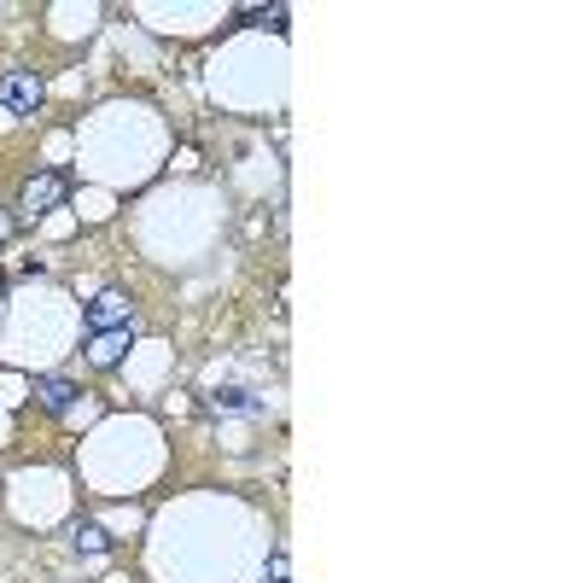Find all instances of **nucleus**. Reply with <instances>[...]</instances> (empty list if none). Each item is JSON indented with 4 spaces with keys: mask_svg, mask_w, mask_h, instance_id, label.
I'll use <instances>...</instances> for the list:
<instances>
[{
    "mask_svg": "<svg viewBox=\"0 0 583 583\" xmlns=\"http://www.w3.org/2000/svg\"><path fill=\"white\" fill-rule=\"evenodd\" d=\"M71 199V176L64 169H41V176H29L24 181V193H19V216H47V211H59V204Z\"/></svg>",
    "mask_w": 583,
    "mask_h": 583,
    "instance_id": "1",
    "label": "nucleus"
},
{
    "mask_svg": "<svg viewBox=\"0 0 583 583\" xmlns=\"http://www.w3.org/2000/svg\"><path fill=\"white\" fill-rule=\"evenodd\" d=\"M117 328H134V298L123 286H106L88 304V333H117Z\"/></svg>",
    "mask_w": 583,
    "mask_h": 583,
    "instance_id": "2",
    "label": "nucleus"
},
{
    "mask_svg": "<svg viewBox=\"0 0 583 583\" xmlns=\"http://www.w3.org/2000/svg\"><path fill=\"white\" fill-rule=\"evenodd\" d=\"M41 99H47V82L36 71H7L0 76V111H41Z\"/></svg>",
    "mask_w": 583,
    "mask_h": 583,
    "instance_id": "3",
    "label": "nucleus"
},
{
    "mask_svg": "<svg viewBox=\"0 0 583 583\" xmlns=\"http://www.w3.org/2000/svg\"><path fill=\"white\" fill-rule=\"evenodd\" d=\"M129 338H134V328H117V333H94V338H88V368H99V373H111L117 362H123Z\"/></svg>",
    "mask_w": 583,
    "mask_h": 583,
    "instance_id": "4",
    "label": "nucleus"
},
{
    "mask_svg": "<svg viewBox=\"0 0 583 583\" xmlns=\"http://www.w3.org/2000/svg\"><path fill=\"white\" fill-rule=\"evenodd\" d=\"M36 403L47 408V415H64V408L76 403V385L64 380V373H41V380H36Z\"/></svg>",
    "mask_w": 583,
    "mask_h": 583,
    "instance_id": "5",
    "label": "nucleus"
},
{
    "mask_svg": "<svg viewBox=\"0 0 583 583\" xmlns=\"http://www.w3.org/2000/svg\"><path fill=\"white\" fill-rule=\"evenodd\" d=\"M76 548H82V555H106L111 537H106V531H99L94 520H82V525H76Z\"/></svg>",
    "mask_w": 583,
    "mask_h": 583,
    "instance_id": "6",
    "label": "nucleus"
},
{
    "mask_svg": "<svg viewBox=\"0 0 583 583\" xmlns=\"http://www.w3.org/2000/svg\"><path fill=\"white\" fill-rule=\"evenodd\" d=\"M239 24H274V29H281L286 7H246V12H239Z\"/></svg>",
    "mask_w": 583,
    "mask_h": 583,
    "instance_id": "7",
    "label": "nucleus"
},
{
    "mask_svg": "<svg viewBox=\"0 0 583 583\" xmlns=\"http://www.w3.org/2000/svg\"><path fill=\"white\" fill-rule=\"evenodd\" d=\"M286 572H291V560H286V555H274V560H269V572H263V583H286Z\"/></svg>",
    "mask_w": 583,
    "mask_h": 583,
    "instance_id": "8",
    "label": "nucleus"
}]
</instances>
